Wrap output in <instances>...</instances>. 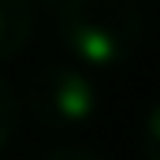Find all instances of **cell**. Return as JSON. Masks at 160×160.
<instances>
[{
	"mask_svg": "<svg viewBox=\"0 0 160 160\" xmlns=\"http://www.w3.org/2000/svg\"><path fill=\"white\" fill-rule=\"evenodd\" d=\"M56 34L86 67H116L138 52L145 15L138 0H60Z\"/></svg>",
	"mask_w": 160,
	"mask_h": 160,
	"instance_id": "1",
	"label": "cell"
},
{
	"mask_svg": "<svg viewBox=\"0 0 160 160\" xmlns=\"http://www.w3.org/2000/svg\"><path fill=\"white\" fill-rule=\"evenodd\" d=\"M97 104H101V93L93 78L75 63H45L26 86V112L52 130L93 119Z\"/></svg>",
	"mask_w": 160,
	"mask_h": 160,
	"instance_id": "2",
	"label": "cell"
},
{
	"mask_svg": "<svg viewBox=\"0 0 160 160\" xmlns=\"http://www.w3.org/2000/svg\"><path fill=\"white\" fill-rule=\"evenodd\" d=\"M34 38V4L30 0H0V63L15 60Z\"/></svg>",
	"mask_w": 160,
	"mask_h": 160,
	"instance_id": "3",
	"label": "cell"
},
{
	"mask_svg": "<svg viewBox=\"0 0 160 160\" xmlns=\"http://www.w3.org/2000/svg\"><path fill=\"white\" fill-rule=\"evenodd\" d=\"M19 130V97L8 82L0 78V149L11 142V134Z\"/></svg>",
	"mask_w": 160,
	"mask_h": 160,
	"instance_id": "4",
	"label": "cell"
},
{
	"mask_svg": "<svg viewBox=\"0 0 160 160\" xmlns=\"http://www.w3.org/2000/svg\"><path fill=\"white\" fill-rule=\"evenodd\" d=\"M142 153L145 160H160V101L149 108L145 127H142Z\"/></svg>",
	"mask_w": 160,
	"mask_h": 160,
	"instance_id": "5",
	"label": "cell"
},
{
	"mask_svg": "<svg viewBox=\"0 0 160 160\" xmlns=\"http://www.w3.org/2000/svg\"><path fill=\"white\" fill-rule=\"evenodd\" d=\"M41 160H101V157L89 153V149H75V145H67V149H52V153H45Z\"/></svg>",
	"mask_w": 160,
	"mask_h": 160,
	"instance_id": "6",
	"label": "cell"
}]
</instances>
